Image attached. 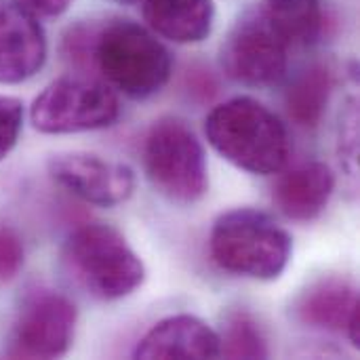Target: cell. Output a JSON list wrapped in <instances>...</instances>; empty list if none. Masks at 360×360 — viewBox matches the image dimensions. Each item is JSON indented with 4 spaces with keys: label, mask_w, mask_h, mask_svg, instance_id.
<instances>
[{
    "label": "cell",
    "mask_w": 360,
    "mask_h": 360,
    "mask_svg": "<svg viewBox=\"0 0 360 360\" xmlns=\"http://www.w3.org/2000/svg\"><path fill=\"white\" fill-rule=\"evenodd\" d=\"M61 53L76 74L95 72L116 93L139 101L160 93L173 72V57L156 34L122 17L72 25Z\"/></svg>",
    "instance_id": "6da1fadb"
},
{
    "label": "cell",
    "mask_w": 360,
    "mask_h": 360,
    "mask_svg": "<svg viewBox=\"0 0 360 360\" xmlns=\"http://www.w3.org/2000/svg\"><path fill=\"white\" fill-rule=\"evenodd\" d=\"M205 133L228 162L253 175L281 173L291 156L285 122L253 97H232L215 105L205 120Z\"/></svg>",
    "instance_id": "7a4b0ae2"
},
{
    "label": "cell",
    "mask_w": 360,
    "mask_h": 360,
    "mask_svg": "<svg viewBox=\"0 0 360 360\" xmlns=\"http://www.w3.org/2000/svg\"><path fill=\"white\" fill-rule=\"evenodd\" d=\"M61 266L78 289L99 302L122 300L146 281L141 257L108 224L76 228L61 249Z\"/></svg>",
    "instance_id": "3957f363"
},
{
    "label": "cell",
    "mask_w": 360,
    "mask_h": 360,
    "mask_svg": "<svg viewBox=\"0 0 360 360\" xmlns=\"http://www.w3.org/2000/svg\"><path fill=\"white\" fill-rule=\"evenodd\" d=\"M209 251L213 262L230 274L276 281L291 262L293 240L268 213L240 207L215 219Z\"/></svg>",
    "instance_id": "277c9868"
},
{
    "label": "cell",
    "mask_w": 360,
    "mask_h": 360,
    "mask_svg": "<svg viewBox=\"0 0 360 360\" xmlns=\"http://www.w3.org/2000/svg\"><path fill=\"white\" fill-rule=\"evenodd\" d=\"M143 169L152 188L175 205H194L209 190L207 154L196 133L181 120H156L143 143Z\"/></svg>",
    "instance_id": "5b68a950"
},
{
    "label": "cell",
    "mask_w": 360,
    "mask_h": 360,
    "mask_svg": "<svg viewBox=\"0 0 360 360\" xmlns=\"http://www.w3.org/2000/svg\"><path fill=\"white\" fill-rule=\"evenodd\" d=\"M120 116V101L112 86L86 74L53 80L32 103L30 120L46 135H68L112 127Z\"/></svg>",
    "instance_id": "8992f818"
},
{
    "label": "cell",
    "mask_w": 360,
    "mask_h": 360,
    "mask_svg": "<svg viewBox=\"0 0 360 360\" xmlns=\"http://www.w3.org/2000/svg\"><path fill=\"white\" fill-rule=\"evenodd\" d=\"M291 49L285 34L255 4L232 25L221 46V68L238 84L274 86L287 74Z\"/></svg>",
    "instance_id": "52a82bcc"
},
{
    "label": "cell",
    "mask_w": 360,
    "mask_h": 360,
    "mask_svg": "<svg viewBox=\"0 0 360 360\" xmlns=\"http://www.w3.org/2000/svg\"><path fill=\"white\" fill-rule=\"evenodd\" d=\"M78 310L65 295L51 289H36L25 295L13 323L6 356L8 359H59L76 331Z\"/></svg>",
    "instance_id": "ba28073f"
},
{
    "label": "cell",
    "mask_w": 360,
    "mask_h": 360,
    "mask_svg": "<svg viewBox=\"0 0 360 360\" xmlns=\"http://www.w3.org/2000/svg\"><path fill=\"white\" fill-rule=\"evenodd\" d=\"M55 184L95 207L127 202L135 190V173L122 162L105 160L89 152L55 154L46 162Z\"/></svg>",
    "instance_id": "9c48e42d"
},
{
    "label": "cell",
    "mask_w": 360,
    "mask_h": 360,
    "mask_svg": "<svg viewBox=\"0 0 360 360\" xmlns=\"http://www.w3.org/2000/svg\"><path fill=\"white\" fill-rule=\"evenodd\" d=\"M46 61V34L38 17L15 0H0V84L36 76Z\"/></svg>",
    "instance_id": "30bf717a"
},
{
    "label": "cell",
    "mask_w": 360,
    "mask_h": 360,
    "mask_svg": "<svg viewBox=\"0 0 360 360\" xmlns=\"http://www.w3.org/2000/svg\"><path fill=\"white\" fill-rule=\"evenodd\" d=\"M133 356L143 360L219 359V338L205 321L192 314H177L154 325L141 338Z\"/></svg>",
    "instance_id": "8fae6325"
},
{
    "label": "cell",
    "mask_w": 360,
    "mask_h": 360,
    "mask_svg": "<svg viewBox=\"0 0 360 360\" xmlns=\"http://www.w3.org/2000/svg\"><path fill=\"white\" fill-rule=\"evenodd\" d=\"M335 175L325 162H308L278 177L272 198L276 209L293 221L316 219L331 200Z\"/></svg>",
    "instance_id": "7c38bea8"
},
{
    "label": "cell",
    "mask_w": 360,
    "mask_h": 360,
    "mask_svg": "<svg viewBox=\"0 0 360 360\" xmlns=\"http://www.w3.org/2000/svg\"><path fill=\"white\" fill-rule=\"evenodd\" d=\"M143 19L154 34L175 44H198L207 40L213 32L215 2L143 0Z\"/></svg>",
    "instance_id": "4fadbf2b"
},
{
    "label": "cell",
    "mask_w": 360,
    "mask_h": 360,
    "mask_svg": "<svg viewBox=\"0 0 360 360\" xmlns=\"http://www.w3.org/2000/svg\"><path fill=\"white\" fill-rule=\"evenodd\" d=\"M359 304V293L346 278H321L310 285L295 304L300 323L323 331H346L350 312Z\"/></svg>",
    "instance_id": "5bb4252c"
},
{
    "label": "cell",
    "mask_w": 360,
    "mask_h": 360,
    "mask_svg": "<svg viewBox=\"0 0 360 360\" xmlns=\"http://www.w3.org/2000/svg\"><path fill=\"white\" fill-rule=\"evenodd\" d=\"M333 91L331 70L323 63H314L300 72L287 89L285 103L289 116L300 127H316L329 105Z\"/></svg>",
    "instance_id": "9a60e30c"
},
{
    "label": "cell",
    "mask_w": 360,
    "mask_h": 360,
    "mask_svg": "<svg viewBox=\"0 0 360 360\" xmlns=\"http://www.w3.org/2000/svg\"><path fill=\"white\" fill-rule=\"evenodd\" d=\"M285 34L291 46L314 44L325 25L321 0H262L257 4Z\"/></svg>",
    "instance_id": "2e32d148"
},
{
    "label": "cell",
    "mask_w": 360,
    "mask_h": 360,
    "mask_svg": "<svg viewBox=\"0 0 360 360\" xmlns=\"http://www.w3.org/2000/svg\"><path fill=\"white\" fill-rule=\"evenodd\" d=\"M217 338L224 359H268L270 354L259 323L247 310L228 312Z\"/></svg>",
    "instance_id": "e0dca14e"
},
{
    "label": "cell",
    "mask_w": 360,
    "mask_h": 360,
    "mask_svg": "<svg viewBox=\"0 0 360 360\" xmlns=\"http://www.w3.org/2000/svg\"><path fill=\"white\" fill-rule=\"evenodd\" d=\"M23 127V103L17 97L0 95V160L17 146Z\"/></svg>",
    "instance_id": "ac0fdd59"
},
{
    "label": "cell",
    "mask_w": 360,
    "mask_h": 360,
    "mask_svg": "<svg viewBox=\"0 0 360 360\" xmlns=\"http://www.w3.org/2000/svg\"><path fill=\"white\" fill-rule=\"evenodd\" d=\"M23 266V245L15 230L0 226V283L13 281Z\"/></svg>",
    "instance_id": "d6986e66"
},
{
    "label": "cell",
    "mask_w": 360,
    "mask_h": 360,
    "mask_svg": "<svg viewBox=\"0 0 360 360\" xmlns=\"http://www.w3.org/2000/svg\"><path fill=\"white\" fill-rule=\"evenodd\" d=\"M19 6H23L25 11H30L32 15H36L38 19L44 17V19H53V17H59L63 15L72 0H15Z\"/></svg>",
    "instance_id": "ffe728a7"
},
{
    "label": "cell",
    "mask_w": 360,
    "mask_h": 360,
    "mask_svg": "<svg viewBox=\"0 0 360 360\" xmlns=\"http://www.w3.org/2000/svg\"><path fill=\"white\" fill-rule=\"evenodd\" d=\"M346 333H348V338H350L352 346H354V348H359L360 346V302L354 306V310L350 312V319H348V323H346Z\"/></svg>",
    "instance_id": "44dd1931"
},
{
    "label": "cell",
    "mask_w": 360,
    "mask_h": 360,
    "mask_svg": "<svg viewBox=\"0 0 360 360\" xmlns=\"http://www.w3.org/2000/svg\"><path fill=\"white\" fill-rule=\"evenodd\" d=\"M116 2H122V4H133V2H137V0H116Z\"/></svg>",
    "instance_id": "7402d4cb"
}]
</instances>
